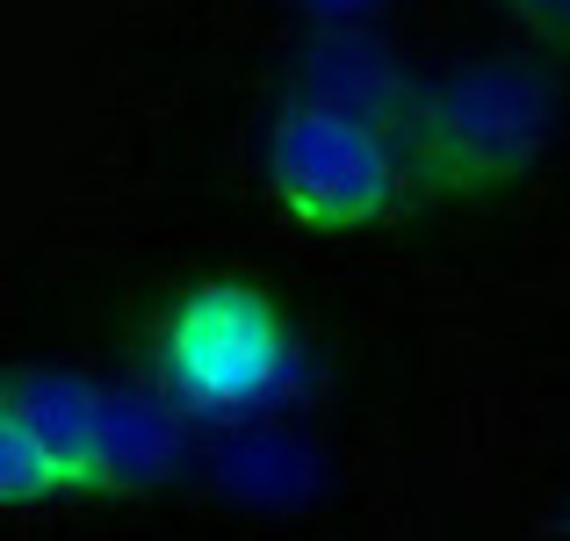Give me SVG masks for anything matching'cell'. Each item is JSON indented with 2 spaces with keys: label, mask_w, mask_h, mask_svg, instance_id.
<instances>
[{
  "label": "cell",
  "mask_w": 570,
  "mask_h": 541,
  "mask_svg": "<svg viewBox=\"0 0 570 541\" xmlns=\"http://www.w3.org/2000/svg\"><path fill=\"white\" fill-rule=\"evenodd\" d=\"M557 138V87L528 58H470L397 109L404 174L426 195H499Z\"/></svg>",
  "instance_id": "cell-1"
},
{
  "label": "cell",
  "mask_w": 570,
  "mask_h": 541,
  "mask_svg": "<svg viewBox=\"0 0 570 541\" xmlns=\"http://www.w3.org/2000/svg\"><path fill=\"white\" fill-rule=\"evenodd\" d=\"M261 167H267V195H275L282 217L296 232H325V238L376 232L412 195L397 124L354 109V101L311 95V87L275 109Z\"/></svg>",
  "instance_id": "cell-2"
},
{
  "label": "cell",
  "mask_w": 570,
  "mask_h": 541,
  "mask_svg": "<svg viewBox=\"0 0 570 541\" xmlns=\"http://www.w3.org/2000/svg\"><path fill=\"white\" fill-rule=\"evenodd\" d=\"M153 383L195 419H253L289 397V311L253 282H195L153 318Z\"/></svg>",
  "instance_id": "cell-3"
},
{
  "label": "cell",
  "mask_w": 570,
  "mask_h": 541,
  "mask_svg": "<svg viewBox=\"0 0 570 541\" xmlns=\"http://www.w3.org/2000/svg\"><path fill=\"white\" fill-rule=\"evenodd\" d=\"M505 14H513L534 43H557V51H570V0H505Z\"/></svg>",
  "instance_id": "cell-4"
}]
</instances>
